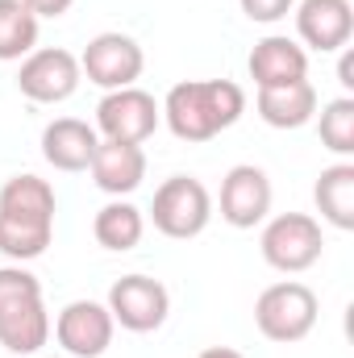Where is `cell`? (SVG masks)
<instances>
[{"instance_id": "cell-17", "label": "cell", "mask_w": 354, "mask_h": 358, "mask_svg": "<svg viewBox=\"0 0 354 358\" xmlns=\"http://www.w3.org/2000/svg\"><path fill=\"white\" fill-rule=\"evenodd\" d=\"M255 108L271 129H300L317 117V88L309 80H296L283 88H259Z\"/></svg>"}, {"instance_id": "cell-12", "label": "cell", "mask_w": 354, "mask_h": 358, "mask_svg": "<svg viewBox=\"0 0 354 358\" xmlns=\"http://www.w3.org/2000/svg\"><path fill=\"white\" fill-rule=\"evenodd\" d=\"M296 34L304 46L330 55L342 50L354 34V8L351 0H300L296 8Z\"/></svg>"}, {"instance_id": "cell-20", "label": "cell", "mask_w": 354, "mask_h": 358, "mask_svg": "<svg viewBox=\"0 0 354 358\" xmlns=\"http://www.w3.org/2000/svg\"><path fill=\"white\" fill-rule=\"evenodd\" d=\"M38 46V17L21 0H0V63H17Z\"/></svg>"}, {"instance_id": "cell-25", "label": "cell", "mask_w": 354, "mask_h": 358, "mask_svg": "<svg viewBox=\"0 0 354 358\" xmlns=\"http://www.w3.org/2000/svg\"><path fill=\"white\" fill-rule=\"evenodd\" d=\"M338 84H342L346 92L354 88V55H351V50H346V55H342V63H338Z\"/></svg>"}, {"instance_id": "cell-24", "label": "cell", "mask_w": 354, "mask_h": 358, "mask_svg": "<svg viewBox=\"0 0 354 358\" xmlns=\"http://www.w3.org/2000/svg\"><path fill=\"white\" fill-rule=\"evenodd\" d=\"M21 4H25L34 17H63L76 0H21Z\"/></svg>"}, {"instance_id": "cell-11", "label": "cell", "mask_w": 354, "mask_h": 358, "mask_svg": "<svg viewBox=\"0 0 354 358\" xmlns=\"http://www.w3.org/2000/svg\"><path fill=\"white\" fill-rule=\"evenodd\" d=\"M271 213V179L255 163H238L229 167V176L221 179V221L234 229H255L263 225Z\"/></svg>"}, {"instance_id": "cell-18", "label": "cell", "mask_w": 354, "mask_h": 358, "mask_svg": "<svg viewBox=\"0 0 354 358\" xmlns=\"http://www.w3.org/2000/svg\"><path fill=\"white\" fill-rule=\"evenodd\" d=\"M317 213L334 225V229H354V163H334L317 176L313 187Z\"/></svg>"}, {"instance_id": "cell-8", "label": "cell", "mask_w": 354, "mask_h": 358, "mask_svg": "<svg viewBox=\"0 0 354 358\" xmlns=\"http://www.w3.org/2000/svg\"><path fill=\"white\" fill-rule=\"evenodd\" d=\"M142 67H146L142 46L129 34H117V29L96 34L88 46H84V55H80V71L104 92L134 88V80L142 76Z\"/></svg>"}, {"instance_id": "cell-4", "label": "cell", "mask_w": 354, "mask_h": 358, "mask_svg": "<svg viewBox=\"0 0 354 358\" xmlns=\"http://www.w3.org/2000/svg\"><path fill=\"white\" fill-rule=\"evenodd\" d=\"M150 221L163 238H176V242H187L196 234L208 229L213 221V196L200 179L192 176H171L159 183L155 192V204H150Z\"/></svg>"}, {"instance_id": "cell-19", "label": "cell", "mask_w": 354, "mask_h": 358, "mask_svg": "<svg viewBox=\"0 0 354 358\" xmlns=\"http://www.w3.org/2000/svg\"><path fill=\"white\" fill-rule=\"evenodd\" d=\"M92 234H96V242H100L104 250L125 255V250H134V246L142 242V234H146V217H142V208H134L129 200H108V204L96 213Z\"/></svg>"}, {"instance_id": "cell-15", "label": "cell", "mask_w": 354, "mask_h": 358, "mask_svg": "<svg viewBox=\"0 0 354 358\" xmlns=\"http://www.w3.org/2000/svg\"><path fill=\"white\" fill-rule=\"evenodd\" d=\"M88 171H92V183L100 192H108V196L121 200L134 187H142V179H146V150L134 146V142H104L100 138Z\"/></svg>"}, {"instance_id": "cell-6", "label": "cell", "mask_w": 354, "mask_h": 358, "mask_svg": "<svg viewBox=\"0 0 354 358\" xmlns=\"http://www.w3.org/2000/svg\"><path fill=\"white\" fill-rule=\"evenodd\" d=\"M163 121V108L150 92L142 88H117L104 92V100L96 104V129L104 134V142H134L142 146Z\"/></svg>"}, {"instance_id": "cell-26", "label": "cell", "mask_w": 354, "mask_h": 358, "mask_svg": "<svg viewBox=\"0 0 354 358\" xmlns=\"http://www.w3.org/2000/svg\"><path fill=\"white\" fill-rule=\"evenodd\" d=\"M196 358H242L238 350H229V346H208V350H200Z\"/></svg>"}, {"instance_id": "cell-22", "label": "cell", "mask_w": 354, "mask_h": 358, "mask_svg": "<svg viewBox=\"0 0 354 358\" xmlns=\"http://www.w3.org/2000/svg\"><path fill=\"white\" fill-rule=\"evenodd\" d=\"M25 296H42L38 275H29L21 263H17V267H0V313H4L8 304L25 300Z\"/></svg>"}, {"instance_id": "cell-1", "label": "cell", "mask_w": 354, "mask_h": 358, "mask_svg": "<svg viewBox=\"0 0 354 358\" xmlns=\"http://www.w3.org/2000/svg\"><path fill=\"white\" fill-rule=\"evenodd\" d=\"M55 238V187L38 176H13L0 187V255L13 263L42 259Z\"/></svg>"}, {"instance_id": "cell-16", "label": "cell", "mask_w": 354, "mask_h": 358, "mask_svg": "<svg viewBox=\"0 0 354 358\" xmlns=\"http://www.w3.org/2000/svg\"><path fill=\"white\" fill-rule=\"evenodd\" d=\"M50 338V313L42 296H25L0 313V346L13 355H38Z\"/></svg>"}, {"instance_id": "cell-14", "label": "cell", "mask_w": 354, "mask_h": 358, "mask_svg": "<svg viewBox=\"0 0 354 358\" xmlns=\"http://www.w3.org/2000/svg\"><path fill=\"white\" fill-rule=\"evenodd\" d=\"M96 146H100V134L80 117H59V121H50L42 129V159L55 171H67V176L88 171Z\"/></svg>"}, {"instance_id": "cell-3", "label": "cell", "mask_w": 354, "mask_h": 358, "mask_svg": "<svg viewBox=\"0 0 354 358\" xmlns=\"http://www.w3.org/2000/svg\"><path fill=\"white\" fill-rule=\"evenodd\" d=\"M317 292L300 279H283V283H271L259 292L255 300V325L267 342H279V346H292L300 338L313 334L317 325Z\"/></svg>"}, {"instance_id": "cell-9", "label": "cell", "mask_w": 354, "mask_h": 358, "mask_svg": "<svg viewBox=\"0 0 354 358\" xmlns=\"http://www.w3.org/2000/svg\"><path fill=\"white\" fill-rule=\"evenodd\" d=\"M84 80L80 71V59L63 46H46V50H29L21 59V71H17V88L21 96H29L34 104H59L67 96H76Z\"/></svg>"}, {"instance_id": "cell-23", "label": "cell", "mask_w": 354, "mask_h": 358, "mask_svg": "<svg viewBox=\"0 0 354 358\" xmlns=\"http://www.w3.org/2000/svg\"><path fill=\"white\" fill-rule=\"evenodd\" d=\"M238 4H242V13H246L250 21L271 25V21H283V17L292 13V4H296V0H238Z\"/></svg>"}, {"instance_id": "cell-10", "label": "cell", "mask_w": 354, "mask_h": 358, "mask_svg": "<svg viewBox=\"0 0 354 358\" xmlns=\"http://www.w3.org/2000/svg\"><path fill=\"white\" fill-rule=\"evenodd\" d=\"M113 313L96 300H71L55 321V338L67 358H100L113 346Z\"/></svg>"}, {"instance_id": "cell-13", "label": "cell", "mask_w": 354, "mask_h": 358, "mask_svg": "<svg viewBox=\"0 0 354 358\" xmlns=\"http://www.w3.org/2000/svg\"><path fill=\"white\" fill-rule=\"evenodd\" d=\"M246 67H250L255 88H283V84L309 80V50L283 34H271L263 42H255Z\"/></svg>"}, {"instance_id": "cell-21", "label": "cell", "mask_w": 354, "mask_h": 358, "mask_svg": "<svg viewBox=\"0 0 354 358\" xmlns=\"http://www.w3.org/2000/svg\"><path fill=\"white\" fill-rule=\"evenodd\" d=\"M321 146L334 155H354V100L338 96L321 108Z\"/></svg>"}, {"instance_id": "cell-5", "label": "cell", "mask_w": 354, "mask_h": 358, "mask_svg": "<svg viewBox=\"0 0 354 358\" xmlns=\"http://www.w3.org/2000/svg\"><path fill=\"white\" fill-rule=\"evenodd\" d=\"M259 246H263L267 267L283 271V275H300L321 263V250H325L321 221L309 213H279L275 221H267Z\"/></svg>"}, {"instance_id": "cell-7", "label": "cell", "mask_w": 354, "mask_h": 358, "mask_svg": "<svg viewBox=\"0 0 354 358\" xmlns=\"http://www.w3.org/2000/svg\"><path fill=\"white\" fill-rule=\"evenodd\" d=\"M104 308L113 313V321L121 329H129V334H155L167 321V313H171V296L150 275H125V279H117L108 287V304Z\"/></svg>"}, {"instance_id": "cell-2", "label": "cell", "mask_w": 354, "mask_h": 358, "mask_svg": "<svg viewBox=\"0 0 354 358\" xmlns=\"http://www.w3.org/2000/svg\"><path fill=\"white\" fill-rule=\"evenodd\" d=\"M167 129L179 142H213L246 113V92L234 80H183L159 104Z\"/></svg>"}]
</instances>
